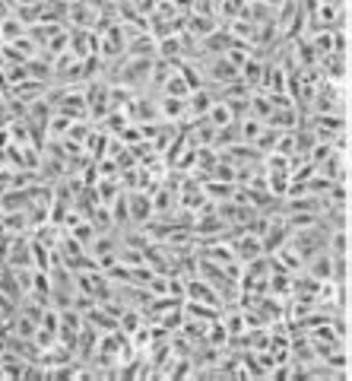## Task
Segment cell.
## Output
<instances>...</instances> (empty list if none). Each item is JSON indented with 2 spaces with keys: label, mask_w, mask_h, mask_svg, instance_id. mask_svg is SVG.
Segmentation results:
<instances>
[{
  "label": "cell",
  "mask_w": 352,
  "mask_h": 381,
  "mask_svg": "<svg viewBox=\"0 0 352 381\" xmlns=\"http://www.w3.org/2000/svg\"><path fill=\"white\" fill-rule=\"evenodd\" d=\"M127 220L131 226H143L152 220V197L146 191H127Z\"/></svg>",
  "instance_id": "obj_1"
},
{
  "label": "cell",
  "mask_w": 352,
  "mask_h": 381,
  "mask_svg": "<svg viewBox=\"0 0 352 381\" xmlns=\"http://www.w3.org/2000/svg\"><path fill=\"white\" fill-rule=\"evenodd\" d=\"M7 267H13V271H20V267H32V242H29V236H13V242H10V251H7Z\"/></svg>",
  "instance_id": "obj_2"
},
{
  "label": "cell",
  "mask_w": 352,
  "mask_h": 381,
  "mask_svg": "<svg viewBox=\"0 0 352 381\" xmlns=\"http://www.w3.org/2000/svg\"><path fill=\"white\" fill-rule=\"evenodd\" d=\"M156 105H159V118L172 121V124H181L187 121V99H175V96H156Z\"/></svg>",
  "instance_id": "obj_3"
},
{
  "label": "cell",
  "mask_w": 352,
  "mask_h": 381,
  "mask_svg": "<svg viewBox=\"0 0 352 381\" xmlns=\"http://www.w3.org/2000/svg\"><path fill=\"white\" fill-rule=\"evenodd\" d=\"M216 102V92L210 86H200V89H193L187 96V121H197V118H207L210 105Z\"/></svg>",
  "instance_id": "obj_4"
},
{
  "label": "cell",
  "mask_w": 352,
  "mask_h": 381,
  "mask_svg": "<svg viewBox=\"0 0 352 381\" xmlns=\"http://www.w3.org/2000/svg\"><path fill=\"white\" fill-rule=\"evenodd\" d=\"M219 29V20L216 16H207V13H191L184 16V32L193 35V38H207L210 32Z\"/></svg>",
  "instance_id": "obj_5"
},
{
  "label": "cell",
  "mask_w": 352,
  "mask_h": 381,
  "mask_svg": "<svg viewBox=\"0 0 352 381\" xmlns=\"http://www.w3.org/2000/svg\"><path fill=\"white\" fill-rule=\"evenodd\" d=\"M127 57H156V38L149 32H137L133 38H127V48H124Z\"/></svg>",
  "instance_id": "obj_6"
},
{
  "label": "cell",
  "mask_w": 352,
  "mask_h": 381,
  "mask_svg": "<svg viewBox=\"0 0 352 381\" xmlns=\"http://www.w3.org/2000/svg\"><path fill=\"white\" fill-rule=\"evenodd\" d=\"M0 229H3V232H10V236H29L26 210H13V213H3V216H0Z\"/></svg>",
  "instance_id": "obj_7"
},
{
  "label": "cell",
  "mask_w": 352,
  "mask_h": 381,
  "mask_svg": "<svg viewBox=\"0 0 352 381\" xmlns=\"http://www.w3.org/2000/svg\"><path fill=\"white\" fill-rule=\"evenodd\" d=\"M162 96H175V99H187V96H191V86H187V80H184V76H181L178 73V67H175V73L172 76H168V80H166V86H162Z\"/></svg>",
  "instance_id": "obj_8"
},
{
  "label": "cell",
  "mask_w": 352,
  "mask_h": 381,
  "mask_svg": "<svg viewBox=\"0 0 352 381\" xmlns=\"http://www.w3.org/2000/svg\"><path fill=\"white\" fill-rule=\"evenodd\" d=\"M327 251L333 257L349 254V229H333L330 236H327Z\"/></svg>",
  "instance_id": "obj_9"
},
{
  "label": "cell",
  "mask_w": 352,
  "mask_h": 381,
  "mask_svg": "<svg viewBox=\"0 0 352 381\" xmlns=\"http://www.w3.org/2000/svg\"><path fill=\"white\" fill-rule=\"evenodd\" d=\"M207 121L213 127H226V124H232V108H228L226 102H222V99H216L213 105H210V111H207Z\"/></svg>",
  "instance_id": "obj_10"
},
{
  "label": "cell",
  "mask_w": 352,
  "mask_h": 381,
  "mask_svg": "<svg viewBox=\"0 0 352 381\" xmlns=\"http://www.w3.org/2000/svg\"><path fill=\"white\" fill-rule=\"evenodd\" d=\"M327 201H330V207H349V181H330Z\"/></svg>",
  "instance_id": "obj_11"
},
{
  "label": "cell",
  "mask_w": 352,
  "mask_h": 381,
  "mask_svg": "<svg viewBox=\"0 0 352 381\" xmlns=\"http://www.w3.org/2000/svg\"><path fill=\"white\" fill-rule=\"evenodd\" d=\"M20 35H26V26H22V22L16 20L13 13H10L7 20H0V38H3V45H7V42H16Z\"/></svg>",
  "instance_id": "obj_12"
},
{
  "label": "cell",
  "mask_w": 352,
  "mask_h": 381,
  "mask_svg": "<svg viewBox=\"0 0 352 381\" xmlns=\"http://www.w3.org/2000/svg\"><path fill=\"white\" fill-rule=\"evenodd\" d=\"M70 124H73V121H70L67 115H57V111H51L48 124H45V134H48V137H54V140H61V137H67Z\"/></svg>",
  "instance_id": "obj_13"
},
{
  "label": "cell",
  "mask_w": 352,
  "mask_h": 381,
  "mask_svg": "<svg viewBox=\"0 0 352 381\" xmlns=\"http://www.w3.org/2000/svg\"><path fill=\"white\" fill-rule=\"evenodd\" d=\"M330 283H349V254L333 257V264H330Z\"/></svg>",
  "instance_id": "obj_14"
},
{
  "label": "cell",
  "mask_w": 352,
  "mask_h": 381,
  "mask_svg": "<svg viewBox=\"0 0 352 381\" xmlns=\"http://www.w3.org/2000/svg\"><path fill=\"white\" fill-rule=\"evenodd\" d=\"M273 152H279V156H286V159H289V156H295V131H279Z\"/></svg>",
  "instance_id": "obj_15"
},
{
  "label": "cell",
  "mask_w": 352,
  "mask_h": 381,
  "mask_svg": "<svg viewBox=\"0 0 352 381\" xmlns=\"http://www.w3.org/2000/svg\"><path fill=\"white\" fill-rule=\"evenodd\" d=\"M3 73H7V83L10 86H20L29 80V67L26 64H3Z\"/></svg>",
  "instance_id": "obj_16"
},
{
  "label": "cell",
  "mask_w": 352,
  "mask_h": 381,
  "mask_svg": "<svg viewBox=\"0 0 352 381\" xmlns=\"http://www.w3.org/2000/svg\"><path fill=\"white\" fill-rule=\"evenodd\" d=\"M0 48H3V38H0Z\"/></svg>",
  "instance_id": "obj_17"
}]
</instances>
